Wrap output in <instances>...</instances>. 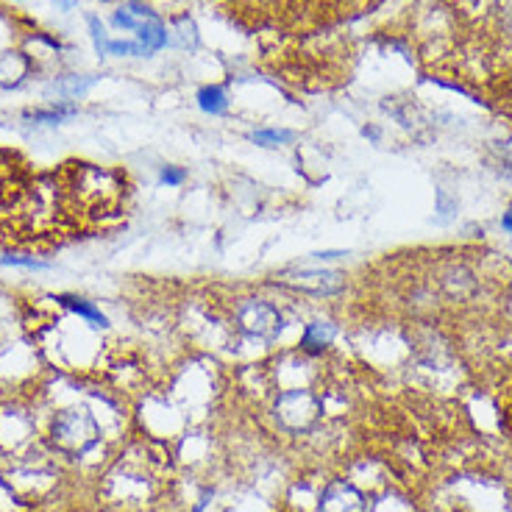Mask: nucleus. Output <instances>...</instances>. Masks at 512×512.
<instances>
[{
  "label": "nucleus",
  "instance_id": "obj_1",
  "mask_svg": "<svg viewBox=\"0 0 512 512\" xmlns=\"http://www.w3.org/2000/svg\"><path fill=\"white\" fill-rule=\"evenodd\" d=\"M51 440L53 446L70 454V457H81L92 448L98 446L101 440V429L87 410H62L53 418L51 426Z\"/></svg>",
  "mask_w": 512,
  "mask_h": 512
},
{
  "label": "nucleus",
  "instance_id": "obj_2",
  "mask_svg": "<svg viewBox=\"0 0 512 512\" xmlns=\"http://www.w3.org/2000/svg\"><path fill=\"white\" fill-rule=\"evenodd\" d=\"M112 26L134 31V34H137V42H140L142 48L151 53V56L162 51V48H167V42H170V31H167V26L162 23V17L156 12H151L148 6L137 3V0L120 6V9L112 14Z\"/></svg>",
  "mask_w": 512,
  "mask_h": 512
},
{
  "label": "nucleus",
  "instance_id": "obj_3",
  "mask_svg": "<svg viewBox=\"0 0 512 512\" xmlns=\"http://www.w3.org/2000/svg\"><path fill=\"white\" fill-rule=\"evenodd\" d=\"M320 404L318 398L307 390H287L276 398V421L290 432H304L318 421Z\"/></svg>",
  "mask_w": 512,
  "mask_h": 512
},
{
  "label": "nucleus",
  "instance_id": "obj_4",
  "mask_svg": "<svg viewBox=\"0 0 512 512\" xmlns=\"http://www.w3.org/2000/svg\"><path fill=\"white\" fill-rule=\"evenodd\" d=\"M318 512H368V501L351 482L337 479V482H329L323 487L318 499Z\"/></svg>",
  "mask_w": 512,
  "mask_h": 512
},
{
  "label": "nucleus",
  "instance_id": "obj_5",
  "mask_svg": "<svg viewBox=\"0 0 512 512\" xmlns=\"http://www.w3.org/2000/svg\"><path fill=\"white\" fill-rule=\"evenodd\" d=\"M240 326H243V332L251 334V337L270 340L273 334L279 332V326H282V315L270 307V304H265V301H248V304L240 309Z\"/></svg>",
  "mask_w": 512,
  "mask_h": 512
},
{
  "label": "nucleus",
  "instance_id": "obj_6",
  "mask_svg": "<svg viewBox=\"0 0 512 512\" xmlns=\"http://www.w3.org/2000/svg\"><path fill=\"white\" fill-rule=\"evenodd\" d=\"M284 284L312 295H337L346 287L343 276L334 273V270H298V273H287Z\"/></svg>",
  "mask_w": 512,
  "mask_h": 512
},
{
  "label": "nucleus",
  "instance_id": "obj_7",
  "mask_svg": "<svg viewBox=\"0 0 512 512\" xmlns=\"http://www.w3.org/2000/svg\"><path fill=\"white\" fill-rule=\"evenodd\" d=\"M334 334H337V329L329 320H312V323H307L304 334H301V348L307 354H323V348L332 343Z\"/></svg>",
  "mask_w": 512,
  "mask_h": 512
},
{
  "label": "nucleus",
  "instance_id": "obj_8",
  "mask_svg": "<svg viewBox=\"0 0 512 512\" xmlns=\"http://www.w3.org/2000/svg\"><path fill=\"white\" fill-rule=\"evenodd\" d=\"M64 307L70 309L73 315H78V318H84L87 323H92V326H106L109 320H106V315H103L101 309L95 307V304H90V301H84V298H73V295H62L59 298Z\"/></svg>",
  "mask_w": 512,
  "mask_h": 512
},
{
  "label": "nucleus",
  "instance_id": "obj_9",
  "mask_svg": "<svg viewBox=\"0 0 512 512\" xmlns=\"http://www.w3.org/2000/svg\"><path fill=\"white\" fill-rule=\"evenodd\" d=\"M198 106L206 115H223L229 112V95L223 92V87H204L198 92Z\"/></svg>",
  "mask_w": 512,
  "mask_h": 512
},
{
  "label": "nucleus",
  "instance_id": "obj_10",
  "mask_svg": "<svg viewBox=\"0 0 512 512\" xmlns=\"http://www.w3.org/2000/svg\"><path fill=\"white\" fill-rule=\"evenodd\" d=\"M295 134L293 131H287V128H259L251 134V142L256 145H262V148H273V145H287V142H293Z\"/></svg>",
  "mask_w": 512,
  "mask_h": 512
},
{
  "label": "nucleus",
  "instance_id": "obj_11",
  "mask_svg": "<svg viewBox=\"0 0 512 512\" xmlns=\"http://www.w3.org/2000/svg\"><path fill=\"white\" fill-rule=\"evenodd\" d=\"M87 26H90V37H92V45H95V53L98 56H106V48H109V34H106V28H103V23L95 17V14H90L87 17Z\"/></svg>",
  "mask_w": 512,
  "mask_h": 512
},
{
  "label": "nucleus",
  "instance_id": "obj_12",
  "mask_svg": "<svg viewBox=\"0 0 512 512\" xmlns=\"http://www.w3.org/2000/svg\"><path fill=\"white\" fill-rule=\"evenodd\" d=\"M78 109L76 106H53V109H48V112H31V120H39V123H62L64 117H70V115H76Z\"/></svg>",
  "mask_w": 512,
  "mask_h": 512
},
{
  "label": "nucleus",
  "instance_id": "obj_13",
  "mask_svg": "<svg viewBox=\"0 0 512 512\" xmlns=\"http://www.w3.org/2000/svg\"><path fill=\"white\" fill-rule=\"evenodd\" d=\"M95 84V78H78V76H67V81L56 84V90L62 95H84Z\"/></svg>",
  "mask_w": 512,
  "mask_h": 512
},
{
  "label": "nucleus",
  "instance_id": "obj_14",
  "mask_svg": "<svg viewBox=\"0 0 512 512\" xmlns=\"http://www.w3.org/2000/svg\"><path fill=\"white\" fill-rule=\"evenodd\" d=\"M0 265H6V268H28V270H45L48 265L45 262H39L34 256H0Z\"/></svg>",
  "mask_w": 512,
  "mask_h": 512
},
{
  "label": "nucleus",
  "instance_id": "obj_15",
  "mask_svg": "<svg viewBox=\"0 0 512 512\" xmlns=\"http://www.w3.org/2000/svg\"><path fill=\"white\" fill-rule=\"evenodd\" d=\"M187 179V170H181V167H162V173H159V184H165V187H179Z\"/></svg>",
  "mask_w": 512,
  "mask_h": 512
},
{
  "label": "nucleus",
  "instance_id": "obj_16",
  "mask_svg": "<svg viewBox=\"0 0 512 512\" xmlns=\"http://www.w3.org/2000/svg\"><path fill=\"white\" fill-rule=\"evenodd\" d=\"M53 3H56V9H59V12H73L78 0H53Z\"/></svg>",
  "mask_w": 512,
  "mask_h": 512
},
{
  "label": "nucleus",
  "instance_id": "obj_17",
  "mask_svg": "<svg viewBox=\"0 0 512 512\" xmlns=\"http://www.w3.org/2000/svg\"><path fill=\"white\" fill-rule=\"evenodd\" d=\"M340 256H346V254H343V251H320V254H312V259L323 262V259H340Z\"/></svg>",
  "mask_w": 512,
  "mask_h": 512
},
{
  "label": "nucleus",
  "instance_id": "obj_18",
  "mask_svg": "<svg viewBox=\"0 0 512 512\" xmlns=\"http://www.w3.org/2000/svg\"><path fill=\"white\" fill-rule=\"evenodd\" d=\"M501 229L507 231V234H512V206L504 212V218H501Z\"/></svg>",
  "mask_w": 512,
  "mask_h": 512
}]
</instances>
